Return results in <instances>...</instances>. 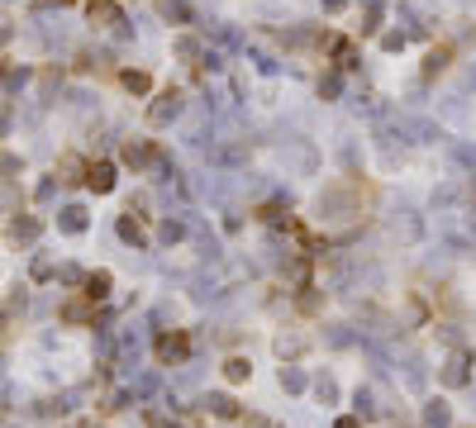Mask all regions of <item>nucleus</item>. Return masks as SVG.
<instances>
[{
	"mask_svg": "<svg viewBox=\"0 0 476 428\" xmlns=\"http://www.w3.org/2000/svg\"><path fill=\"white\" fill-rule=\"evenodd\" d=\"M91 314H95V300H91V295H81V300H67L63 304V319H67V324H86Z\"/></svg>",
	"mask_w": 476,
	"mask_h": 428,
	"instance_id": "423d86ee",
	"label": "nucleus"
},
{
	"mask_svg": "<svg viewBox=\"0 0 476 428\" xmlns=\"http://www.w3.org/2000/svg\"><path fill=\"white\" fill-rule=\"evenodd\" d=\"M333 428H362V424H357L352 414H343V419H338V424H333Z\"/></svg>",
	"mask_w": 476,
	"mask_h": 428,
	"instance_id": "a211bd4d",
	"label": "nucleus"
},
{
	"mask_svg": "<svg viewBox=\"0 0 476 428\" xmlns=\"http://www.w3.org/2000/svg\"><path fill=\"white\" fill-rule=\"evenodd\" d=\"M119 81H124V86H129V91H134V95H143V91H148V86H153V81H148V72H124V77H119Z\"/></svg>",
	"mask_w": 476,
	"mask_h": 428,
	"instance_id": "ddd939ff",
	"label": "nucleus"
},
{
	"mask_svg": "<svg viewBox=\"0 0 476 428\" xmlns=\"http://www.w3.org/2000/svg\"><path fill=\"white\" fill-rule=\"evenodd\" d=\"M186 352H190V338H186V333H162V338H158V362L162 366L186 362Z\"/></svg>",
	"mask_w": 476,
	"mask_h": 428,
	"instance_id": "f257e3e1",
	"label": "nucleus"
},
{
	"mask_svg": "<svg viewBox=\"0 0 476 428\" xmlns=\"http://www.w3.org/2000/svg\"><path fill=\"white\" fill-rule=\"evenodd\" d=\"M38 229H43L38 219H15V224H10V238H15V243H33Z\"/></svg>",
	"mask_w": 476,
	"mask_h": 428,
	"instance_id": "9d476101",
	"label": "nucleus"
},
{
	"mask_svg": "<svg viewBox=\"0 0 476 428\" xmlns=\"http://www.w3.org/2000/svg\"><path fill=\"white\" fill-rule=\"evenodd\" d=\"M210 414H220V419H238V405L229 395H210Z\"/></svg>",
	"mask_w": 476,
	"mask_h": 428,
	"instance_id": "f8f14e48",
	"label": "nucleus"
},
{
	"mask_svg": "<svg viewBox=\"0 0 476 428\" xmlns=\"http://www.w3.org/2000/svg\"><path fill=\"white\" fill-rule=\"evenodd\" d=\"M448 57H453V48H433V53H428V67H424V72H428V77H433V72H443Z\"/></svg>",
	"mask_w": 476,
	"mask_h": 428,
	"instance_id": "4468645a",
	"label": "nucleus"
},
{
	"mask_svg": "<svg viewBox=\"0 0 476 428\" xmlns=\"http://www.w3.org/2000/svg\"><path fill=\"white\" fill-rule=\"evenodd\" d=\"M10 43V24H0V48Z\"/></svg>",
	"mask_w": 476,
	"mask_h": 428,
	"instance_id": "aec40b11",
	"label": "nucleus"
},
{
	"mask_svg": "<svg viewBox=\"0 0 476 428\" xmlns=\"http://www.w3.org/2000/svg\"><path fill=\"white\" fill-rule=\"evenodd\" d=\"M119 158H124V162H129V167H134V172H139L143 162H148V148H143V143H134V138H129V143H124V148H119Z\"/></svg>",
	"mask_w": 476,
	"mask_h": 428,
	"instance_id": "9b49d317",
	"label": "nucleus"
},
{
	"mask_svg": "<svg viewBox=\"0 0 476 428\" xmlns=\"http://www.w3.org/2000/svg\"><path fill=\"white\" fill-rule=\"evenodd\" d=\"M81 295H91V300H105V295H110V271H91Z\"/></svg>",
	"mask_w": 476,
	"mask_h": 428,
	"instance_id": "1a4fd4ad",
	"label": "nucleus"
},
{
	"mask_svg": "<svg viewBox=\"0 0 476 428\" xmlns=\"http://www.w3.org/2000/svg\"><path fill=\"white\" fill-rule=\"evenodd\" d=\"M248 376H253V362H248V357H229V362H224V380H229V385H243Z\"/></svg>",
	"mask_w": 476,
	"mask_h": 428,
	"instance_id": "0eeeda50",
	"label": "nucleus"
},
{
	"mask_svg": "<svg viewBox=\"0 0 476 428\" xmlns=\"http://www.w3.org/2000/svg\"><path fill=\"white\" fill-rule=\"evenodd\" d=\"M58 181H86V162L77 158V153H63V162H58Z\"/></svg>",
	"mask_w": 476,
	"mask_h": 428,
	"instance_id": "39448f33",
	"label": "nucleus"
},
{
	"mask_svg": "<svg viewBox=\"0 0 476 428\" xmlns=\"http://www.w3.org/2000/svg\"><path fill=\"white\" fill-rule=\"evenodd\" d=\"M38 10H53V5H67V0H33Z\"/></svg>",
	"mask_w": 476,
	"mask_h": 428,
	"instance_id": "6ab92c4d",
	"label": "nucleus"
},
{
	"mask_svg": "<svg viewBox=\"0 0 476 428\" xmlns=\"http://www.w3.org/2000/svg\"><path fill=\"white\" fill-rule=\"evenodd\" d=\"M319 304H324L319 295H301V309H305V314H319Z\"/></svg>",
	"mask_w": 476,
	"mask_h": 428,
	"instance_id": "f3484780",
	"label": "nucleus"
},
{
	"mask_svg": "<svg viewBox=\"0 0 476 428\" xmlns=\"http://www.w3.org/2000/svg\"><path fill=\"white\" fill-rule=\"evenodd\" d=\"M15 172H19V158H15V153H0V176H5V181H15Z\"/></svg>",
	"mask_w": 476,
	"mask_h": 428,
	"instance_id": "dca6fc26",
	"label": "nucleus"
},
{
	"mask_svg": "<svg viewBox=\"0 0 476 428\" xmlns=\"http://www.w3.org/2000/svg\"><path fill=\"white\" fill-rule=\"evenodd\" d=\"M77 428H105V424H91V419H86V424H77Z\"/></svg>",
	"mask_w": 476,
	"mask_h": 428,
	"instance_id": "412c9836",
	"label": "nucleus"
},
{
	"mask_svg": "<svg viewBox=\"0 0 476 428\" xmlns=\"http://www.w3.org/2000/svg\"><path fill=\"white\" fill-rule=\"evenodd\" d=\"M86 186H91L95 195H110L114 190V167L110 162H91V167H86Z\"/></svg>",
	"mask_w": 476,
	"mask_h": 428,
	"instance_id": "7ed1b4c3",
	"label": "nucleus"
},
{
	"mask_svg": "<svg viewBox=\"0 0 476 428\" xmlns=\"http://www.w3.org/2000/svg\"><path fill=\"white\" fill-rule=\"evenodd\" d=\"M119 238H124V243H143V229L134 219H119Z\"/></svg>",
	"mask_w": 476,
	"mask_h": 428,
	"instance_id": "2eb2a0df",
	"label": "nucleus"
},
{
	"mask_svg": "<svg viewBox=\"0 0 476 428\" xmlns=\"http://www.w3.org/2000/svg\"><path fill=\"white\" fill-rule=\"evenodd\" d=\"M176 110H181V91H162L158 105L148 110V124H167V119H176Z\"/></svg>",
	"mask_w": 476,
	"mask_h": 428,
	"instance_id": "20e7f679",
	"label": "nucleus"
},
{
	"mask_svg": "<svg viewBox=\"0 0 476 428\" xmlns=\"http://www.w3.org/2000/svg\"><path fill=\"white\" fill-rule=\"evenodd\" d=\"M58 229H63V234H81V229H86V209H81V205H67L63 214H58Z\"/></svg>",
	"mask_w": 476,
	"mask_h": 428,
	"instance_id": "6e6552de",
	"label": "nucleus"
},
{
	"mask_svg": "<svg viewBox=\"0 0 476 428\" xmlns=\"http://www.w3.org/2000/svg\"><path fill=\"white\" fill-rule=\"evenodd\" d=\"M91 24H100V29H119V24H124V10H119L114 0H91Z\"/></svg>",
	"mask_w": 476,
	"mask_h": 428,
	"instance_id": "f03ea898",
	"label": "nucleus"
}]
</instances>
